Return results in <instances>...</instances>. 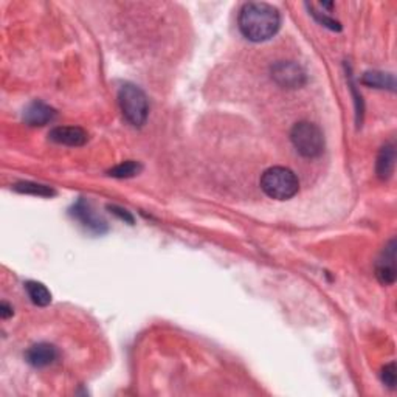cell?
Instances as JSON below:
<instances>
[{
  "instance_id": "obj_2",
  "label": "cell",
  "mask_w": 397,
  "mask_h": 397,
  "mask_svg": "<svg viewBox=\"0 0 397 397\" xmlns=\"http://www.w3.org/2000/svg\"><path fill=\"white\" fill-rule=\"evenodd\" d=\"M261 190L275 200H289L298 192L299 180L289 167L273 166L262 174Z\"/></svg>"
},
{
  "instance_id": "obj_9",
  "label": "cell",
  "mask_w": 397,
  "mask_h": 397,
  "mask_svg": "<svg viewBox=\"0 0 397 397\" xmlns=\"http://www.w3.org/2000/svg\"><path fill=\"white\" fill-rule=\"evenodd\" d=\"M50 140L55 141L58 145H64V146H83L87 143L89 140V135L87 132L81 128H75V126H59L55 128L53 130H50L48 134Z\"/></svg>"
},
{
  "instance_id": "obj_12",
  "label": "cell",
  "mask_w": 397,
  "mask_h": 397,
  "mask_svg": "<svg viewBox=\"0 0 397 397\" xmlns=\"http://www.w3.org/2000/svg\"><path fill=\"white\" fill-rule=\"evenodd\" d=\"M25 290L29 294L31 303L39 307H46L51 303V294L50 290L38 281H29L25 282Z\"/></svg>"
},
{
  "instance_id": "obj_18",
  "label": "cell",
  "mask_w": 397,
  "mask_h": 397,
  "mask_svg": "<svg viewBox=\"0 0 397 397\" xmlns=\"http://www.w3.org/2000/svg\"><path fill=\"white\" fill-rule=\"evenodd\" d=\"M108 208L110 210V213H113L115 216H118L121 220H125V222H128V224H134V217H132V215L129 213V211L123 210V208H120V207H117V205H109Z\"/></svg>"
},
{
  "instance_id": "obj_7",
  "label": "cell",
  "mask_w": 397,
  "mask_h": 397,
  "mask_svg": "<svg viewBox=\"0 0 397 397\" xmlns=\"http://www.w3.org/2000/svg\"><path fill=\"white\" fill-rule=\"evenodd\" d=\"M56 117V110L42 101H33L24 110V121L29 126H46Z\"/></svg>"
},
{
  "instance_id": "obj_4",
  "label": "cell",
  "mask_w": 397,
  "mask_h": 397,
  "mask_svg": "<svg viewBox=\"0 0 397 397\" xmlns=\"http://www.w3.org/2000/svg\"><path fill=\"white\" fill-rule=\"evenodd\" d=\"M118 103L120 109L132 126L141 128L148 120L149 104L145 92L137 87L135 84H125L121 86L118 92Z\"/></svg>"
},
{
  "instance_id": "obj_14",
  "label": "cell",
  "mask_w": 397,
  "mask_h": 397,
  "mask_svg": "<svg viewBox=\"0 0 397 397\" xmlns=\"http://www.w3.org/2000/svg\"><path fill=\"white\" fill-rule=\"evenodd\" d=\"M14 191L22 192V194H31V196H39V197H53L56 191L47 187V185L34 183V182H19L14 185Z\"/></svg>"
},
{
  "instance_id": "obj_19",
  "label": "cell",
  "mask_w": 397,
  "mask_h": 397,
  "mask_svg": "<svg viewBox=\"0 0 397 397\" xmlns=\"http://www.w3.org/2000/svg\"><path fill=\"white\" fill-rule=\"evenodd\" d=\"M13 315V307L8 304V303H2L0 304V316H2L4 320L6 319H10V316Z\"/></svg>"
},
{
  "instance_id": "obj_16",
  "label": "cell",
  "mask_w": 397,
  "mask_h": 397,
  "mask_svg": "<svg viewBox=\"0 0 397 397\" xmlns=\"http://www.w3.org/2000/svg\"><path fill=\"white\" fill-rule=\"evenodd\" d=\"M306 6L309 8V11H311V14L315 17V21L320 22L323 26H326V29H329L332 31H340L341 30L340 22H337L335 19H332V17L326 16V14H323L320 11H315L311 5H306Z\"/></svg>"
},
{
  "instance_id": "obj_17",
  "label": "cell",
  "mask_w": 397,
  "mask_h": 397,
  "mask_svg": "<svg viewBox=\"0 0 397 397\" xmlns=\"http://www.w3.org/2000/svg\"><path fill=\"white\" fill-rule=\"evenodd\" d=\"M396 381H397V374H396V364L391 361L383 369H382V382L390 386V388H396Z\"/></svg>"
},
{
  "instance_id": "obj_3",
  "label": "cell",
  "mask_w": 397,
  "mask_h": 397,
  "mask_svg": "<svg viewBox=\"0 0 397 397\" xmlns=\"http://www.w3.org/2000/svg\"><path fill=\"white\" fill-rule=\"evenodd\" d=\"M290 141L299 155L316 158L324 151V137L321 129L309 121H299L290 130Z\"/></svg>"
},
{
  "instance_id": "obj_5",
  "label": "cell",
  "mask_w": 397,
  "mask_h": 397,
  "mask_svg": "<svg viewBox=\"0 0 397 397\" xmlns=\"http://www.w3.org/2000/svg\"><path fill=\"white\" fill-rule=\"evenodd\" d=\"M272 78L284 89H299L307 81L306 72L292 61H281L272 66Z\"/></svg>"
},
{
  "instance_id": "obj_8",
  "label": "cell",
  "mask_w": 397,
  "mask_h": 397,
  "mask_svg": "<svg viewBox=\"0 0 397 397\" xmlns=\"http://www.w3.org/2000/svg\"><path fill=\"white\" fill-rule=\"evenodd\" d=\"M72 216L75 219H78L79 222H81L87 228V230H91L93 233L103 234L105 230H108V227H105L104 220L96 216L95 211L92 210V207L87 204V202H84L83 199L78 200L76 204L73 205Z\"/></svg>"
},
{
  "instance_id": "obj_10",
  "label": "cell",
  "mask_w": 397,
  "mask_h": 397,
  "mask_svg": "<svg viewBox=\"0 0 397 397\" xmlns=\"http://www.w3.org/2000/svg\"><path fill=\"white\" fill-rule=\"evenodd\" d=\"M58 359L56 348L50 343H38L33 345L25 352L26 364H30L34 368H46L51 365Z\"/></svg>"
},
{
  "instance_id": "obj_13",
  "label": "cell",
  "mask_w": 397,
  "mask_h": 397,
  "mask_svg": "<svg viewBox=\"0 0 397 397\" xmlns=\"http://www.w3.org/2000/svg\"><path fill=\"white\" fill-rule=\"evenodd\" d=\"M361 83L369 87H376V89H388L394 92L396 83L394 76L391 73H383V72H366L361 76Z\"/></svg>"
},
{
  "instance_id": "obj_11",
  "label": "cell",
  "mask_w": 397,
  "mask_h": 397,
  "mask_svg": "<svg viewBox=\"0 0 397 397\" xmlns=\"http://www.w3.org/2000/svg\"><path fill=\"white\" fill-rule=\"evenodd\" d=\"M394 165H396V146H394V141H390V143H386L381 149V154L377 157L376 170L378 177L382 180L390 179L394 171Z\"/></svg>"
},
{
  "instance_id": "obj_1",
  "label": "cell",
  "mask_w": 397,
  "mask_h": 397,
  "mask_svg": "<svg viewBox=\"0 0 397 397\" xmlns=\"http://www.w3.org/2000/svg\"><path fill=\"white\" fill-rule=\"evenodd\" d=\"M239 30L252 42L272 39L281 26V16L275 6L266 2L245 4L237 17Z\"/></svg>"
},
{
  "instance_id": "obj_15",
  "label": "cell",
  "mask_w": 397,
  "mask_h": 397,
  "mask_svg": "<svg viewBox=\"0 0 397 397\" xmlns=\"http://www.w3.org/2000/svg\"><path fill=\"white\" fill-rule=\"evenodd\" d=\"M140 171H141V165L138 162L128 160L117 165L115 167H112L109 171V175H112V177L115 179H130V177H135Z\"/></svg>"
},
{
  "instance_id": "obj_6",
  "label": "cell",
  "mask_w": 397,
  "mask_h": 397,
  "mask_svg": "<svg viewBox=\"0 0 397 397\" xmlns=\"http://www.w3.org/2000/svg\"><path fill=\"white\" fill-rule=\"evenodd\" d=\"M376 275L377 279L383 286L394 284L396 281V239H391L390 244L385 247L381 258L376 264Z\"/></svg>"
}]
</instances>
